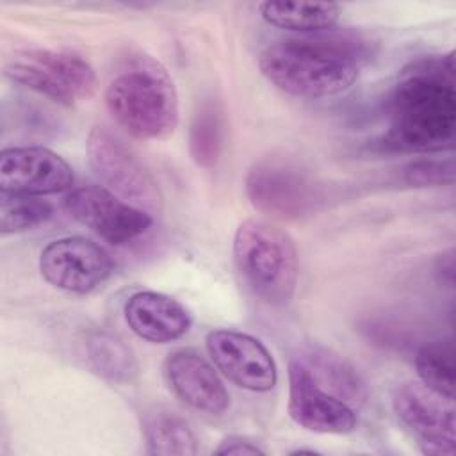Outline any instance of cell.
Listing matches in <instances>:
<instances>
[{"label": "cell", "mask_w": 456, "mask_h": 456, "mask_svg": "<svg viewBox=\"0 0 456 456\" xmlns=\"http://www.w3.org/2000/svg\"><path fill=\"white\" fill-rule=\"evenodd\" d=\"M86 358L89 367L110 383L126 385L139 374V365L132 349L118 335L105 330L87 337Z\"/></svg>", "instance_id": "obj_18"}, {"label": "cell", "mask_w": 456, "mask_h": 456, "mask_svg": "<svg viewBox=\"0 0 456 456\" xmlns=\"http://www.w3.org/2000/svg\"><path fill=\"white\" fill-rule=\"evenodd\" d=\"M314 376V379L333 395L354 408L367 397L365 383L354 367L340 354L322 346H308L296 356Z\"/></svg>", "instance_id": "obj_16"}, {"label": "cell", "mask_w": 456, "mask_h": 456, "mask_svg": "<svg viewBox=\"0 0 456 456\" xmlns=\"http://www.w3.org/2000/svg\"><path fill=\"white\" fill-rule=\"evenodd\" d=\"M89 166L110 192L150 214L162 205V194L150 169L107 126H94L86 141Z\"/></svg>", "instance_id": "obj_7"}, {"label": "cell", "mask_w": 456, "mask_h": 456, "mask_svg": "<svg viewBox=\"0 0 456 456\" xmlns=\"http://www.w3.org/2000/svg\"><path fill=\"white\" fill-rule=\"evenodd\" d=\"M123 314L128 328L139 338L153 344L178 340L192 324L191 314L180 301L155 290L130 294L125 301Z\"/></svg>", "instance_id": "obj_15"}, {"label": "cell", "mask_w": 456, "mask_h": 456, "mask_svg": "<svg viewBox=\"0 0 456 456\" xmlns=\"http://www.w3.org/2000/svg\"><path fill=\"white\" fill-rule=\"evenodd\" d=\"M4 73L14 84L64 107L89 98L96 87V75L89 61L68 50L30 48L18 52Z\"/></svg>", "instance_id": "obj_6"}, {"label": "cell", "mask_w": 456, "mask_h": 456, "mask_svg": "<svg viewBox=\"0 0 456 456\" xmlns=\"http://www.w3.org/2000/svg\"><path fill=\"white\" fill-rule=\"evenodd\" d=\"M394 413L417 438L428 456H452L456 452V419L452 401L438 395L419 381L395 388Z\"/></svg>", "instance_id": "obj_8"}, {"label": "cell", "mask_w": 456, "mask_h": 456, "mask_svg": "<svg viewBox=\"0 0 456 456\" xmlns=\"http://www.w3.org/2000/svg\"><path fill=\"white\" fill-rule=\"evenodd\" d=\"M452 159H422L406 166L404 182L413 187H440L454 182Z\"/></svg>", "instance_id": "obj_23"}, {"label": "cell", "mask_w": 456, "mask_h": 456, "mask_svg": "<svg viewBox=\"0 0 456 456\" xmlns=\"http://www.w3.org/2000/svg\"><path fill=\"white\" fill-rule=\"evenodd\" d=\"M71 166L45 146H14L0 153V191L5 194L46 196L73 185Z\"/></svg>", "instance_id": "obj_13"}, {"label": "cell", "mask_w": 456, "mask_h": 456, "mask_svg": "<svg viewBox=\"0 0 456 456\" xmlns=\"http://www.w3.org/2000/svg\"><path fill=\"white\" fill-rule=\"evenodd\" d=\"M258 12L273 27L303 34L330 30L340 18V7L328 2H260Z\"/></svg>", "instance_id": "obj_17"}, {"label": "cell", "mask_w": 456, "mask_h": 456, "mask_svg": "<svg viewBox=\"0 0 456 456\" xmlns=\"http://www.w3.org/2000/svg\"><path fill=\"white\" fill-rule=\"evenodd\" d=\"M105 107L132 137L166 139L178 125V93L167 69L155 59H130L107 84Z\"/></svg>", "instance_id": "obj_3"}, {"label": "cell", "mask_w": 456, "mask_h": 456, "mask_svg": "<svg viewBox=\"0 0 456 456\" xmlns=\"http://www.w3.org/2000/svg\"><path fill=\"white\" fill-rule=\"evenodd\" d=\"M216 454H265V449L260 447L255 440L240 436V435H230L219 442V445L214 449Z\"/></svg>", "instance_id": "obj_25"}, {"label": "cell", "mask_w": 456, "mask_h": 456, "mask_svg": "<svg viewBox=\"0 0 456 456\" xmlns=\"http://www.w3.org/2000/svg\"><path fill=\"white\" fill-rule=\"evenodd\" d=\"M287 410L297 426L314 433L346 435L356 428L354 408L321 387L296 356L289 362Z\"/></svg>", "instance_id": "obj_12"}, {"label": "cell", "mask_w": 456, "mask_h": 456, "mask_svg": "<svg viewBox=\"0 0 456 456\" xmlns=\"http://www.w3.org/2000/svg\"><path fill=\"white\" fill-rule=\"evenodd\" d=\"M454 271H456V251L454 248L444 249L433 264V276L440 287L454 289Z\"/></svg>", "instance_id": "obj_24"}, {"label": "cell", "mask_w": 456, "mask_h": 456, "mask_svg": "<svg viewBox=\"0 0 456 456\" xmlns=\"http://www.w3.org/2000/svg\"><path fill=\"white\" fill-rule=\"evenodd\" d=\"M244 189L258 212L283 221L305 217L322 201V189L315 176L285 155L258 159L246 175Z\"/></svg>", "instance_id": "obj_5"}, {"label": "cell", "mask_w": 456, "mask_h": 456, "mask_svg": "<svg viewBox=\"0 0 456 456\" xmlns=\"http://www.w3.org/2000/svg\"><path fill=\"white\" fill-rule=\"evenodd\" d=\"M454 52L411 61L387 103L383 144L394 151L435 153L454 146Z\"/></svg>", "instance_id": "obj_1"}, {"label": "cell", "mask_w": 456, "mask_h": 456, "mask_svg": "<svg viewBox=\"0 0 456 456\" xmlns=\"http://www.w3.org/2000/svg\"><path fill=\"white\" fill-rule=\"evenodd\" d=\"M171 392L192 410L221 415L230 406V394L214 367L194 349L169 353L162 365Z\"/></svg>", "instance_id": "obj_14"}, {"label": "cell", "mask_w": 456, "mask_h": 456, "mask_svg": "<svg viewBox=\"0 0 456 456\" xmlns=\"http://www.w3.org/2000/svg\"><path fill=\"white\" fill-rule=\"evenodd\" d=\"M233 260L246 287L264 303L287 305L297 285V249L294 239L276 224L246 219L233 235Z\"/></svg>", "instance_id": "obj_4"}, {"label": "cell", "mask_w": 456, "mask_h": 456, "mask_svg": "<svg viewBox=\"0 0 456 456\" xmlns=\"http://www.w3.org/2000/svg\"><path fill=\"white\" fill-rule=\"evenodd\" d=\"M148 454L192 456L198 452V438L189 422L175 411L155 410L142 424Z\"/></svg>", "instance_id": "obj_19"}, {"label": "cell", "mask_w": 456, "mask_h": 456, "mask_svg": "<svg viewBox=\"0 0 456 456\" xmlns=\"http://www.w3.org/2000/svg\"><path fill=\"white\" fill-rule=\"evenodd\" d=\"M224 142V116L217 102L207 100L196 110L189 128V153L196 166L212 167Z\"/></svg>", "instance_id": "obj_20"}, {"label": "cell", "mask_w": 456, "mask_h": 456, "mask_svg": "<svg viewBox=\"0 0 456 456\" xmlns=\"http://www.w3.org/2000/svg\"><path fill=\"white\" fill-rule=\"evenodd\" d=\"M372 55L370 39L342 28L280 39L258 55L260 73L281 93L317 100L347 91Z\"/></svg>", "instance_id": "obj_2"}, {"label": "cell", "mask_w": 456, "mask_h": 456, "mask_svg": "<svg viewBox=\"0 0 456 456\" xmlns=\"http://www.w3.org/2000/svg\"><path fill=\"white\" fill-rule=\"evenodd\" d=\"M53 216V207L39 196L0 194L2 235L23 233L45 224Z\"/></svg>", "instance_id": "obj_22"}, {"label": "cell", "mask_w": 456, "mask_h": 456, "mask_svg": "<svg viewBox=\"0 0 456 456\" xmlns=\"http://www.w3.org/2000/svg\"><path fill=\"white\" fill-rule=\"evenodd\" d=\"M64 208L112 246H123L141 237L153 224L150 212L130 205L102 185L73 189L64 200Z\"/></svg>", "instance_id": "obj_9"}, {"label": "cell", "mask_w": 456, "mask_h": 456, "mask_svg": "<svg viewBox=\"0 0 456 456\" xmlns=\"http://www.w3.org/2000/svg\"><path fill=\"white\" fill-rule=\"evenodd\" d=\"M210 360L233 385L249 392H269L278 369L269 349L253 335L237 330H212L207 338Z\"/></svg>", "instance_id": "obj_11"}, {"label": "cell", "mask_w": 456, "mask_h": 456, "mask_svg": "<svg viewBox=\"0 0 456 456\" xmlns=\"http://www.w3.org/2000/svg\"><path fill=\"white\" fill-rule=\"evenodd\" d=\"M39 271L55 289L87 294L110 278L114 262L100 244L86 237H61L43 248Z\"/></svg>", "instance_id": "obj_10"}, {"label": "cell", "mask_w": 456, "mask_h": 456, "mask_svg": "<svg viewBox=\"0 0 456 456\" xmlns=\"http://www.w3.org/2000/svg\"><path fill=\"white\" fill-rule=\"evenodd\" d=\"M415 369L422 385L454 401V349L451 342H428L415 354Z\"/></svg>", "instance_id": "obj_21"}]
</instances>
